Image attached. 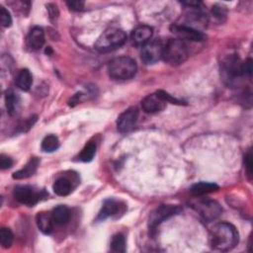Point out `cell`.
<instances>
[{"label":"cell","instance_id":"cell-1","mask_svg":"<svg viewBox=\"0 0 253 253\" xmlns=\"http://www.w3.org/2000/svg\"><path fill=\"white\" fill-rule=\"evenodd\" d=\"M238 242V232L236 228L228 222H220L214 225L211 233V246L220 251L232 249Z\"/></svg>","mask_w":253,"mask_h":253},{"label":"cell","instance_id":"cell-2","mask_svg":"<svg viewBox=\"0 0 253 253\" xmlns=\"http://www.w3.org/2000/svg\"><path fill=\"white\" fill-rule=\"evenodd\" d=\"M137 71L136 62L128 56H120L112 59L108 64L110 77L116 80H127L132 78Z\"/></svg>","mask_w":253,"mask_h":253},{"label":"cell","instance_id":"cell-3","mask_svg":"<svg viewBox=\"0 0 253 253\" xmlns=\"http://www.w3.org/2000/svg\"><path fill=\"white\" fill-rule=\"evenodd\" d=\"M126 42V35L123 30L110 28L97 39L95 48L100 52H110L124 45Z\"/></svg>","mask_w":253,"mask_h":253},{"label":"cell","instance_id":"cell-4","mask_svg":"<svg viewBox=\"0 0 253 253\" xmlns=\"http://www.w3.org/2000/svg\"><path fill=\"white\" fill-rule=\"evenodd\" d=\"M163 60L172 66H178L188 58L186 43L179 39H170L164 43L162 51Z\"/></svg>","mask_w":253,"mask_h":253},{"label":"cell","instance_id":"cell-5","mask_svg":"<svg viewBox=\"0 0 253 253\" xmlns=\"http://www.w3.org/2000/svg\"><path fill=\"white\" fill-rule=\"evenodd\" d=\"M13 195L19 203L27 206H34L47 196L44 190H40L28 185H21L15 187Z\"/></svg>","mask_w":253,"mask_h":253},{"label":"cell","instance_id":"cell-6","mask_svg":"<svg viewBox=\"0 0 253 253\" xmlns=\"http://www.w3.org/2000/svg\"><path fill=\"white\" fill-rule=\"evenodd\" d=\"M192 207L199 212V214L208 221L218 217L222 211L219 204L212 200H199L192 204Z\"/></svg>","mask_w":253,"mask_h":253},{"label":"cell","instance_id":"cell-7","mask_svg":"<svg viewBox=\"0 0 253 253\" xmlns=\"http://www.w3.org/2000/svg\"><path fill=\"white\" fill-rule=\"evenodd\" d=\"M163 43L160 40L149 41L142 46L141 59L146 64H153L162 58Z\"/></svg>","mask_w":253,"mask_h":253},{"label":"cell","instance_id":"cell-8","mask_svg":"<svg viewBox=\"0 0 253 253\" xmlns=\"http://www.w3.org/2000/svg\"><path fill=\"white\" fill-rule=\"evenodd\" d=\"M222 70L226 75V78L235 80L245 75L244 62L236 55L227 56L222 63Z\"/></svg>","mask_w":253,"mask_h":253},{"label":"cell","instance_id":"cell-9","mask_svg":"<svg viewBox=\"0 0 253 253\" xmlns=\"http://www.w3.org/2000/svg\"><path fill=\"white\" fill-rule=\"evenodd\" d=\"M170 31L173 35L177 37V39L183 41H191V42H202L205 40V35L197 29H193L187 25H179L174 24L170 27Z\"/></svg>","mask_w":253,"mask_h":253},{"label":"cell","instance_id":"cell-10","mask_svg":"<svg viewBox=\"0 0 253 253\" xmlns=\"http://www.w3.org/2000/svg\"><path fill=\"white\" fill-rule=\"evenodd\" d=\"M138 119V109L136 107H129L124 111L117 120V127L120 132L130 131L136 124Z\"/></svg>","mask_w":253,"mask_h":253},{"label":"cell","instance_id":"cell-11","mask_svg":"<svg viewBox=\"0 0 253 253\" xmlns=\"http://www.w3.org/2000/svg\"><path fill=\"white\" fill-rule=\"evenodd\" d=\"M181 211V209L178 206L173 205H163L158 207L155 211H152L149 217V226L151 228L156 227L158 224H160L163 220L167 219L168 217L178 213Z\"/></svg>","mask_w":253,"mask_h":253},{"label":"cell","instance_id":"cell-12","mask_svg":"<svg viewBox=\"0 0 253 253\" xmlns=\"http://www.w3.org/2000/svg\"><path fill=\"white\" fill-rule=\"evenodd\" d=\"M141 107L143 111L147 114L159 113L166 107V101L161 97V95L156 92L150 95H147L141 101Z\"/></svg>","mask_w":253,"mask_h":253},{"label":"cell","instance_id":"cell-13","mask_svg":"<svg viewBox=\"0 0 253 253\" xmlns=\"http://www.w3.org/2000/svg\"><path fill=\"white\" fill-rule=\"evenodd\" d=\"M126 206L115 199H108L104 202L103 207L99 212L98 219H105L107 217H117L119 213L125 211Z\"/></svg>","mask_w":253,"mask_h":253},{"label":"cell","instance_id":"cell-14","mask_svg":"<svg viewBox=\"0 0 253 253\" xmlns=\"http://www.w3.org/2000/svg\"><path fill=\"white\" fill-rule=\"evenodd\" d=\"M153 35V29L149 26H139L131 33V41L136 45H144L147 43Z\"/></svg>","mask_w":253,"mask_h":253},{"label":"cell","instance_id":"cell-15","mask_svg":"<svg viewBox=\"0 0 253 253\" xmlns=\"http://www.w3.org/2000/svg\"><path fill=\"white\" fill-rule=\"evenodd\" d=\"M27 45L33 49V50H38L40 49L43 43H44V33L43 30L40 27H35L33 28L28 37H27Z\"/></svg>","mask_w":253,"mask_h":253},{"label":"cell","instance_id":"cell-16","mask_svg":"<svg viewBox=\"0 0 253 253\" xmlns=\"http://www.w3.org/2000/svg\"><path fill=\"white\" fill-rule=\"evenodd\" d=\"M36 221L39 229L44 234H50L53 230L54 221L52 219L51 213L48 212H39L36 216Z\"/></svg>","mask_w":253,"mask_h":253},{"label":"cell","instance_id":"cell-17","mask_svg":"<svg viewBox=\"0 0 253 253\" xmlns=\"http://www.w3.org/2000/svg\"><path fill=\"white\" fill-rule=\"evenodd\" d=\"M39 164H40L39 158H37V157L31 158L29 160V162L22 169L16 171L13 174V178L20 180V179H26V178L33 176L36 173Z\"/></svg>","mask_w":253,"mask_h":253},{"label":"cell","instance_id":"cell-18","mask_svg":"<svg viewBox=\"0 0 253 253\" xmlns=\"http://www.w3.org/2000/svg\"><path fill=\"white\" fill-rule=\"evenodd\" d=\"M53 192L58 195V196H67L71 193L73 187H72V182L70 181L69 178L66 177H59L57 178L52 186Z\"/></svg>","mask_w":253,"mask_h":253},{"label":"cell","instance_id":"cell-19","mask_svg":"<svg viewBox=\"0 0 253 253\" xmlns=\"http://www.w3.org/2000/svg\"><path fill=\"white\" fill-rule=\"evenodd\" d=\"M51 216L55 224L64 225L70 219V211L65 206H58L52 210Z\"/></svg>","mask_w":253,"mask_h":253},{"label":"cell","instance_id":"cell-20","mask_svg":"<svg viewBox=\"0 0 253 253\" xmlns=\"http://www.w3.org/2000/svg\"><path fill=\"white\" fill-rule=\"evenodd\" d=\"M218 190V186L214 183H209V182H199L195 185L192 186L191 188V193L192 195L196 197L204 196L210 193H213Z\"/></svg>","mask_w":253,"mask_h":253},{"label":"cell","instance_id":"cell-21","mask_svg":"<svg viewBox=\"0 0 253 253\" xmlns=\"http://www.w3.org/2000/svg\"><path fill=\"white\" fill-rule=\"evenodd\" d=\"M16 85L23 91L30 90L32 84H33V76L29 69H21L16 78H15Z\"/></svg>","mask_w":253,"mask_h":253},{"label":"cell","instance_id":"cell-22","mask_svg":"<svg viewBox=\"0 0 253 253\" xmlns=\"http://www.w3.org/2000/svg\"><path fill=\"white\" fill-rule=\"evenodd\" d=\"M5 103H6V108L9 115L14 116L18 112L20 99L13 90L9 89L5 92Z\"/></svg>","mask_w":253,"mask_h":253},{"label":"cell","instance_id":"cell-23","mask_svg":"<svg viewBox=\"0 0 253 253\" xmlns=\"http://www.w3.org/2000/svg\"><path fill=\"white\" fill-rule=\"evenodd\" d=\"M96 143L93 141H89L81 150L80 154L78 155V159L83 162H90L96 153Z\"/></svg>","mask_w":253,"mask_h":253},{"label":"cell","instance_id":"cell-24","mask_svg":"<svg viewBox=\"0 0 253 253\" xmlns=\"http://www.w3.org/2000/svg\"><path fill=\"white\" fill-rule=\"evenodd\" d=\"M59 147V140L57 136L53 134L46 135L42 141V149L44 152H52L55 151Z\"/></svg>","mask_w":253,"mask_h":253},{"label":"cell","instance_id":"cell-25","mask_svg":"<svg viewBox=\"0 0 253 253\" xmlns=\"http://www.w3.org/2000/svg\"><path fill=\"white\" fill-rule=\"evenodd\" d=\"M110 248L113 252H126V239L123 234L118 233L112 237Z\"/></svg>","mask_w":253,"mask_h":253},{"label":"cell","instance_id":"cell-26","mask_svg":"<svg viewBox=\"0 0 253 253\" xmlns=\"http://www.w3.org/2000/svg\"><path fill=\"white\" fill-rule=\"evenodd\" d=\"M13 242V233L9 228L2 227L0 230V243L3 248L11 247Z\"/></svg>","mask_w":253,"mask_h":253},{"label":"cell","instance_id":"cell-27","mask_svg":"<svg viewBox=\"0 0 253 253\" xmlns=\"http://www.w3.org/2000/svg\"><path fill=\"white\" fill-rule=\"evenodd\" d=\"M0 22L1 25L5 28H8L12 25V18L8 10H6L4 7H0Z\"/></svg>","mask_w":253,"mask_h":253},{"label":"cell","instance_id":"cell-28","mask_svg":"<svg viewBox=\"0 0 253 253\" xmlns=\"http://www.w3.org/2000/svg\"><path fill=\"white\" fill-rule=\"evenodd\" d=\"M244 163H245V170H246L247 176H248L249 180H251V176H252V153H251L250 149L248 150V152L245 155Z\"/></svg>","mask_w":253,"mask_h":253},{"label":"cell","instance_id":"cell-29","mask_svg":"<svg viewBox=\"0 0 253 253\" xmlns=\"http://www.w3.org/2000/svg\"><path fill=\"white\" fill-rule=\"evenodd\" d=\"M211 13H212V15H213L216 19H218L219 21H221L222 18H225V16H226V12H225V10L223 9V7H220V6H217V5H215V6L212 7Z\"/></svg>","mask_w":253,"mask_h":253},{"label":"cell","instance_id":"cell-30","mask_svg":"<svg viewBox=\"0 0 253 253\" xmlns=\"http://www.w3.org/2000/svg\"><path fill=\"white\" fill-rule=\"evenodd\" d=\"M13 164V160L5 155V154H1L0 156V166H1V169L2 170H5V169H9Z\"/></svg>","mask_w":253,"mask_h":253},{"label":"cell","instance_id":"cell-31","mask_svg":"<svg viewBox=\"0 0 253 253\" xmlns=\"http://www.w3.org/2000/svg\"><path fill=\"white\" fill-rule=\"evenodd\" d=\"M37 121V117L36 116H33L31 118H29L28 120H26L21 126H20V131H27L29 130L33 125L35 124V122Z\"/></svg>","mask_w":253,"mask_h":253},{"label":"cell","instance_id":"cell-32","mask_svg":"<svg viewBox=\"0 0 253 253\" xmlns=\"http://www.w3.org/2000/svg\"><path fill=\"white\" fill-rule=\"evenodd\" d=\"M67 6L74 11H81L84 8V2L83 1H68Z\"/></svg>","mask_w":253,"mask_h":253},{"label":"cell","instance_id":"cell-33","mask_svg":"<svg viewBox=\"0 0 253 253\" xmlns=\"http://www.w3.org/2000/svg\"><path fill=\"white\" fill-rule=\"evenodd\" d=\"M46 7H47V10L49 13V17L51 19H56L58 17V11H57L56 6H54L52 4H48Z\"/></svg>","mask_w":253,"mask_h":253}]
</instances>
